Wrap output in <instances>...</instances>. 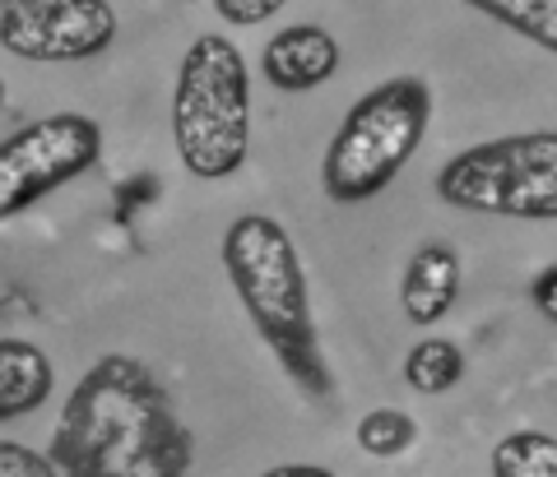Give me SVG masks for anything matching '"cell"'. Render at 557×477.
Instances as JSON below:
<instances>
[{"label":"cell","mask_w":557,"mask_h":477,"mask_svg":"<svg viewBox=\"0 0 557 477\" xmlns=\"http://www.w3.org/2000/svg\"><path fill=\"white\" fill-rule=\"evenodd\" d=\"M47 454L65 477H182L196 464V440L159 371L108 352L70 390Z\"/></svg>","instance_id":"6da1fadb"},{"label":"cell","mask_w":557,"mask_h":477,"mask_svg":"<svg viewBox=\"0 0 557 477\" xmlns=\"http://www.w3.org/2000/svg\"><path fill=\"white\" fill-rule=\"evenodd\" d=\"M223 274L284 376L311 403H335V376L311 315L307 269L288 227L270 214H242L223 233Z\"/></svg>","instance_id":"7a4b0ae2"},{"label":"cell","mask_w":557,"mask_h":477,"mask_svg":"<svg viewBox=\"0 0 557 477\" xmlns=\"http://www.w3.org/2000/svg\"><path fill=\"white\" fill-rule=\"evenodd\" d=\"M172 145L190 176L223 181L251 153V70L223 33L186 47L172 88Z\"/></svg>","instance_id":"3957f363"},{"label":"cell","mask_w":557,"mask_h":477,"mask_svg":"<svg viewBox=\"0 0 557 477\" xmlns=\"http://www.w3.org/2000/svg\"><path fill=\"white\" fill-rule=\"evenodd\" d=\"M432 121V88L418 75H395L362 93L321 158V190L335 204L376 200L409 167Z\"/></svg>","instance_id":"277c9868"},{"label":"cell","mask_w":557,"mask_h":477,"mask_svg":"<svg viewBox=\"0 0 557 477\" xmlns=\"http://www.w3.org/2000/svg\"><path fill=\"white\" fill-rule=\"evenodd\" d=\"M437 196L465 214L557 223V130L483 139L446 158Z\"/></svg>","instance_id":"5b68a950"},{"label":"cell","mask_w":557,"mask_h":477,"mask_svg":"<svg viewBox=\"0 0 557 477\" xmlns=\"http://www.w3.org/2000/svg\"><path fill=\"white\" fill-rule=\"evenodd\" d=\"M102 153V126L84 112H51L0 139V223L28 214L84 176Z\"/></svg>","instance_id":"8992f818"},{"label":"cell","mask_w":557,"mask_h":477,"mask_svg":"<svg viewBox=\"0 0 557 477\" xmlns=\"http://www.w3.org/2000/svg\"><path fill=\"white\" fill-rule=\"evenodd\" d=\"M112 42L116 10L108 0H5L0 14V47L20 61H89Z\"/></svg>","instance_id":"52a82bcc"},{"label":"cell","mask_w":557,"mask_h":477,"mask_svg":"<svg viewBox=\"0 0 557 477\" xmlns=\"http://www.w3.org/2000/svg\"><path fill=\"white\" fill-rule=\"evenodd\" d=\"M335 70H339V42L321 24L278 28L265 42V51H260V75L274 88H284V93L321 88L325 79H335Z\"/></svg>","instance_id":"ba28073f"},{"label":"cell","mask_w":557,"mask_h":477,"mask_svg":"<svg viewBox=\"0 0 557 477\" xmlns=\"http://www.w3.org/2000/svg\"><path fill=\"white\" fill-rule=\"evenodd\" d=\"M456 297H460V255L442 241L418 246L413 260L405 264V278H399V306H405L409 325L428 329L446 321Z\"/></svg>","instance_id":"9c48e42d"},{"label":"cell","mask_w":557,"mask_h":477,"mask_svg":"<svg viewBox=\"0 0 557 477\" xmlns=\"http://www.w3.org/2000/svg\"><path fill=\"white\" fill-rule=\"evenodd\" d=\"M57 371L51 357L28 339H0V422L38 413L51 399Z\"/></svg>","instance_id":"30bf717a"},{"label":"cell","mask_w":557,"mask_h":477,"mask_svg":"<svg viewBox=\"0 0 557 477\" xmlns=\"http://www.w3.org/2000/svg\"><path fill=\"white\" fill-rule=\"evenodd\" d=\"M460 5L479 10L483 20L511 28L525 42L544 47L557 57V0H460Z\"/></svg>","instance_id":"8fae6325"},{"label":"cell","mask_w":557,"mask_h":477,"mask_svg":"<svg viewBox=\"0 0 557 477\" xmlns=\"http://www.w3.org/2000/svg\"><path fill=\"white\" fill-rule=\"evenodd\" d=\"M493 477H557V436L548 431H511L493 445L487 459Z\"/></svg>","instance_id":"7c38bea8"},{"label":"cell","mask_w":557,"mask_h":477,"mask_svg":"<svg viewBox=\"0 0 557 477\" xmlns=\"http://www.w3.org/2000/svg\"><path fill=\"white\" fill-rule=\"evenodd\" d=\"M465 376V352L450 339H418L405 357V380L418 394H446Z\"/></svg>","instance_id":"4fadbf2b"},{"label":"cell","mask_w":557,"mask_h":477,"mask_svg":"<svg viewBox=\"0 0 557 477\" xmlns=\"http://www.w3.org/2000/svg\"><path fill=\"white\" fill-rule=\"evenodd\" d=\"M358 450H368L372 459H395V454H405L413 450V440H418V422L409 413H399V409H376L358 422Z\"/></svg>","instance_id":"5bb4252c"},{"label":"cell","mask_w":557,"mask_h":477,"mask_svg":"<svg viewBox=\"0 0 557 477\" xmlns=\"http://www.w3.org/2000/svg\"><path fill=\"white\" fill-rule=\"evenodd\" d=\"M57 464H51V454H38L20 445V440H0V477H51Z\"/></svg>","instance_id":"9a60e30c"},{"label":"cell","mask_w":557,"mask_h":477,"mask_svg":"<svg viewBox=\"0 0 557 477\" xmlns=\"http://www.w3.org/2000/svg\"><path fill=\"white\" fill-rule=\"evenodd\" d=\"M284 5L288 0H214V14L223 24H233V28H256V24L274 20Z\"/></svg>","instance_id":"2e32d148"},{"label":"cell","mask_w":557,"mask_h":477,"mask_svg":"<svg viewBox=\"0 0 557 477\" xmlns=\"http://www.w3.org/2000/svg\"><path fill=\"white\" fill-rule=\"evenodd\" d=\"M530 302L534 311L544 315V321L557 325V264H548V269H539L534 283H530Z\"/></svg>","instance_id":"e0dca14e"},{"label":"cell","mask_w":557,"mask_h":477,"mask_svg":"<svg viewBox=\"0 0 557 477\" xmlns=\"http://www.w3.org/2000/svg\"><path fill=\"white\" fill-rule=\"evenodd\" d=\"M274 477H325V468H317V464H278Z\"/></svg>","instance_id":"ac0fdd59"},{"label":"cell","mask_w":557,"mask_h":477,"mask_svg":"<svg viewBox=\"0 0 557 477\" xmlns=\"http://www.w3.org/2000/svg\"><path fill=\"white\" fill-rule=\"evenodd\" d=\"M0 112H5V79H0Z\"/></svg>","instance_id":"d6986e66"},{"label":"cell","mask_w":557,"mask_h":477,"mask_svg":"<svg viewBox=\"0 0 557 477\" xmlns=\"http://www.w3.org/2000/svg\"><path fill=\"white\" fill-rule=\"evenodd\" d=\"M0 14H5V0H0Z\"/></svg>","instance_id":"ffe728a7"}]
</instances>
